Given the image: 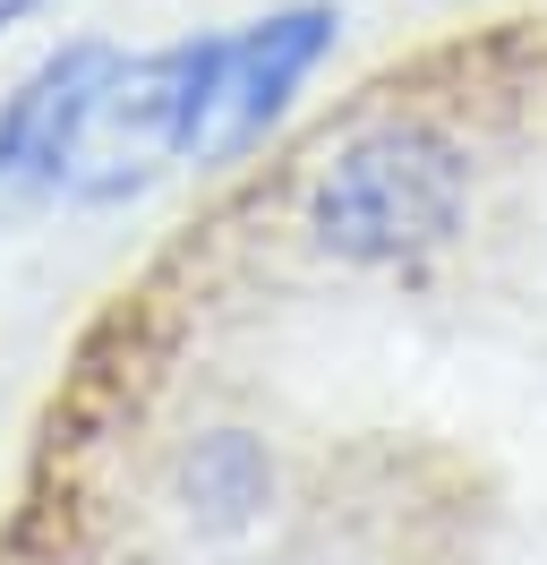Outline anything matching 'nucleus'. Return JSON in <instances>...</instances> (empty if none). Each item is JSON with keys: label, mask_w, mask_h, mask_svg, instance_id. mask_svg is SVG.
I'll return each instance as SVG.
<instances>
[{"label": "nucleus", "mask_w": 547, "mask_h": 565, "mask_svg": "<svg viewBox=\"0 0 547 565\" xmlns=\"http://www.w3.org/2000/svg\"><path fill=\"white\" fill-rule=\"evenodd\" d=\"M18 9H34V0H0V18H18Z\"/></svg>", "instance_id": "nucleus-5"}, {"label": "nucleus", "mask_w": 547, "mask_h": 565, "mask_svg": "<svg viewBox=\"0 0 547 565\" xmlns=\"http://www.w3.org/2000/svg\"><path fill=\"white\" fill-rule=\"evenodd\" d=\"M462 214V154L437 129H376L342 146L317 189V241L334 257H410L437 248Z\"/></svg>", "instance_id": "nucleus-1"}, {"label": "nucleus", "mask_w": 547, "mask_h": 565, "mask_svg": "<svg viewBox=\"0 0 547 565\" xmlns=\"http://www.w3.org/2000/svg\"><path fill=\"white\" fill-rule=\"evenodd\" d=\"M180 489H189V514H205V523H239L248 505H266V462H257V446H248L239 428H223V437H205L197 455H189Z\"/></svg>", "instance_id": "nucleus-4"}, {"label": "nucleus", "mask_w": 547, "mask_h": 565, "mask_svg": "<svg viewBox=\"0 0 547 565\" xmlns=\"http://www.w3.org/2000/svg\"><path fill=\"white\" fill-rule=\"evenodd\" d=\"M325 35H334L325 9H291V18H266L257 35L223 43V61H214V95H205V120H197V154H239V146L282 111L291 77L325 52Z\"/></svg>", "instance_id": "nucleus-3"}, {"label": "nucleus", "mask_w": 547, "mask_h": 565, "mask_svg": "<svg viewBox=\"0 0 547 565\" xmlns=\"http://www.w3.org/2000/svg\"><path fill=\"white\" fill-rule=\"evenodd\" d=\"M214 61H223V43L163 52V61H137V70H111V61H103L95 86L68 111L61 180H77L86 198H111V189L146 180L171 146H197L205 95H214Z\"/></svg>", "instance_id": "nucleus-2"}]
</instances>
